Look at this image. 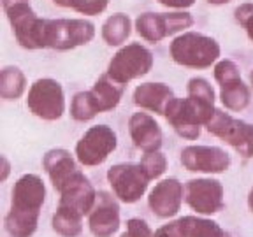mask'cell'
Returning <instances> with one entry per match:
<instances>
[{
	"instance_id": "obj_1",
	"label": "cell",
	"mask_w": 253,
	"mask_h": 237,
	"mask_svg": "<svg viewBox=\"0 0 253 237\" xmlns=\"http://www.w3.org/2000/svg\"><path fill=\"white\" fill-rule=\"evenodd\" d=\"M46 186L37 174H25L14 183L11 211L5 216V230L12 237H32L37 230Z\"/></svg>"
},
{
	"instance_id": "obj_2",
	"label": "cell",
	"mask_w": 253,
	"mask_h": 237,
	"mask_svg": "<svg viewBox=\"0 0 253 237\" xmlns=\"http://www.w3.org/2000/svg\"><path fill=\"white\" fill-rule=\"evenodd\" d=\"M170 56L178 65L188 69H208L220 58V44L199 32H183L170 42Z\"/></svg>"
},
{
	"instance_id": "obj_3",
	"label": "cell",
	"mask_w": 253,
	"mask_h": 237,
	"mask_svg": "<svg viewBox=\"0 0 253 237\" xmlns=\"http://www.w3.org/2000/svg\"><path fill=\"white\" fill-rule=\"evenodd\" d=\"M95 37V25L88 20H46L44 23V47L56 51H69L84 46Z\"/></svg>"
},
{
	"instance_id": "obj_4",
	"label": "cell",
	"mask_w": 253,
	"mask_h": 237,
	"mask_svg": "<svg viewBox=\"0 0 253 237\" xmlns=\"http://www.w3.org/2000/svg\"><path fill=\"white\" fill-rule=\"evenodd\" d=\"M16 40L25 49H44V23L27 0L4 5Z\"/></svg>"
},
{
	"instance_id": "obj_5",
	"label": "cell",
	"mask_w": 253,
	"mask_h": 237,
	"mask_svg": "<svg viewBox=\"0 0 253 237\" xmlns=\"http://www.w3.org/2000/svg\"><path fill=\"white\" fill-rule=\"evenodd\" d=\"M153 67V53L139 42L122 46L109 62L107 74L122 84L146 76Z\"/></svg>"
},
{
	"instance_id": "obj_6",
	"label": "cell",
	"mask_w": 253,
	"mask_h": 237,
	"mask_svg": "<svg viewBox=\"0 0 253 237\" xmlns=\"http://www.w3.org/2000/svg\"><path fill=\"white\" fill-rule=\"evenodd\" d=\"M194 25V16L185 11L174 12H144L135 20V30L148 42H160Z\"/></svg>"
},
{
	"instance_id": "obj_7",
	"label": "cell",
	"mask_w": 253,
	"mask_h": 237,
	"mask_svg": "<svg viewBox=\"0 0 253 237\" xmlns=\"http://www.w3.org/2000/svg\"><path fill=\"white\" fill-rule=\"evenodd\" d=\"M206 128L214 137L232 146L243 158H253V125L216 109Z\"/></svg>"
},
{
	"instance_id": "obj_8",
	"label": "cell",
	"mask_w": 253,
	"mask_h": 237,
	"mask_svg": "<svg viewBox=\"0 0 253 237\" xmlns=\"http://www.w3.org/2000/svg\"><path fill=\"white\" fill-rule=\"evenodd\" d=\"M27 107L37 118L55 121L65 113V97L58 81L51 78L37 79L28 90Z\"/></svg>"
},
{
	"instance_id": "obj_9",
	"label": "cell",
	"mask_w": 253,
	"mask_h": 237,
	"mask_svg": "<svg viewBox=\"0 0 253 237\" xmlns=\"http://www.w3.org/2000/svg\"><path fill=\"white\" fill-rule=\"evenodd\" d=\"M118 146L116 132L107 125H95L76 144V158L84 167H97L107 160Z\"/></svg>"
},
{
	"instance_id": "obj_10",
	"label": "cell",
	"mask_w": 253,
	"mask_h": 237,
	"mask_svg": "<svg viewBox=\"0 0 253 237\" xmlns=\"http://www.w3.org/2000/svg\"><path fill=\"white\" fill-rule=\"evenodd\" d=\"M107 181L115 197L125 204H134L144 195L151 179L141 163H116L107 170Z\"/></svg>"
},
{
	"instance_id": "obj_11",
	"label": "cell",
	"mask_w": 253,
	"mask_h": 237,
	"mask_svg": "<svg viewBox=\"0 0 253 237\" xmlns=\"http://www.w3.org/2000/svg\"><path fill=\"white\" fill-rule=\"evenodd\" d=\"M214 79L220 84L221 104L229 111H243L250 104V88L243 83L239 67L232 60H220L214 63Z\"/></svg>"
},
{
	"instance_id": "obj_12",
	"label": "cell",
	"mask_w": 253,
	"mask_h": 237,
	"mask_svg": "<svg viewBox=\"0 0 253 237\" xmlns=\"http://www.w3.org/2000/svg\"><path fill=\"white\" fill-rule=\"evenodd\" d=\"M185 200L201 214H214L223 209V186L218 179H190L185 186Z\"/></svg>"
},
{
	"instance_id": "obj_13",
	"label": "cell",
	"mask_w": 253,
	"mask_h": 237,
	"mask_svg": "<svg viewBox=\"0 0 253 237\" xmlns=\"http://www.w3.org/2000/svg\"><path fill=\"white\" fill-rule=\"evenodd\" d=\"M181 165L190 172L220 174L230 167V155L216 146H186L181 151Z\"/></svg>"
},
{
	"instance_id": "obj_14",
	"label": "cell",
	"mask_w": 253,
	"mask_h": 237,
	"mask_svg": "<svg viewBox=\"0 0 253 237\" xmlns=\"http://www.w3.org/2000/svg\"><path fill=\"white\" fill-rule=\"evenodd\" d=\"M88 225L95 237H111L120 229V205L113 195L97 192V200L88 218Z\"/></svg>"
},
{
	"instance_id": "obj_15",
	"label": "cell",
	"mask_w": 253,
	"mask_h": 237,
	"mask_svg": "<svg viewBox=\"0 0 253 237\" xmlns=\"http://www.w3.org/2000/svg\"><path fill=\"white\" fill-rule=\"evenodd\" d=\"M166 119L174 128V132L183 139L194 141L201 135V126L204 125L197 111L190 104L188 99H178L174 97L166 109Z\"/></svg>"
},
{
	"instance_id": "obj_16",
	"label": "cell",
	"mask_w": 253,
	"mask_h": 237,
	"mask_svg": "<svg viewBox=\"0 0 253 237\" xmlns=\"http://www.w3.org/2000/svg\"><path fill=\"white\" fill-rule=\"evenodd\" d=\"M183 202V185L176 178L162 179L148 197L150 209L158 218H170L178 213Z\"/></svg>"
},
{
	"instance_id": "obj_17",
	"label": "cell",
	"mask_w": 253,
	"mask_h": 237,
	"mask_svg": "<svg viewBox=\"0 0 253 237\" xmlns=\"http://www.w3.org/2000/svg\"><path fill=\"white\" fill-rule=\"evenodd\" d=\"M58 194H60V204L69 205V207L76 209L78 213L83 214V216L91 213L95 200H97V192H95L93 185H91L90 179L81 170L60 190Z\"/></svg>"
},
{
	"instance_id": "obj_18",
	"label": "cell",
	"mask_w": 253,
	"mask_h": 237,
	"mask_svg": "<svg viewBox=\"0 0 253 237\" xmlns=\"http://www.w3.org/2000/svg\"><path fill=\"white\" fill-rule=\"evenodd\" d=\"M128 130H130L134 146L137 150L144 151V153L158 151L160 146H162V128L155 121L153 116H150L148 113H135V115H132L130 119H128Z\"/></svg>"
},
{
	"instance_id": "obj_19",
	"label": "cell",
	"mask_w": 253,
	"mask_h": 237,
	"mask_svg": "<svg viewBox=\"0 0 253 237\" xmlns=\"http://www.w3.org/2000/svg\"><path fill=\"white\" fill-rule=\"evenodd\" d=\"M42 167L47 172V176H49V179H51L53 188L56 192H60L79 172L72 155L67 150H60V148L49 150L44 155Z\"/></svg>"
},
{
	"instance_id": "obj_20",
	"label": "cell",
	"mask_w": 253,
	"mask_h": 237,
	"mask_svg": "<svg viewBox=\"0 0 253 237\" xmlns=\"http://www.w3.org/2000/svg\"><path fill=\"white\" fill-rule=\"evenodd\" d=\"M174 99V91L164 83H144L134 90V104L155 115H166L167 106Z\"/></svg>"
},
{
	"instance_id": "obj_21",
	"label": "cell",
	"mask_w": 253,
	"mask_h": 237,
	"mask_svg": "<svg viewBox=\"0 0 253 237\" xmlns=\"http://www.w3.org/2000/svg\"><path fill=\"white\" fill-rule=\"evenodd\" d=\"M186 93L190 100V104L194 106V109L197 111V115L201 116L204 126L210 123V119L213 118V115L216 113L214 107V90L204 78H192L186 84Z\"/></svg>"
},
{
	"instance_id": "obj_22",
	"label": "cell",
	"mask_w": 253,
	"mask_h": 237,
	"mask_svg": "<svg viewBox=\"0 0 253 237\" xmlns=\"http://www.w3.org/2000/svg\"><path fill=\"white\" fill-rule=\"evenodd\" d=\"M123 90H125V84L115 81L107 72L104 76H100L95 81L93 88H91V93H93L95 100L99 104L100 113H107V111L115 109L120 104V100H122Z\"/></svg>"
},
{
	"instance_id": "obj_23",
	"label": "cell",
	"mask_w": 253,
	"mask_h": 237,
	"mask_svg": "<svg viewBox=\"0 0 253 237\" xmlns=\"http://www.w3.org/2000/svg\"><path fill=\"white\" fill-rule=\"evenodd\" d=\"M132 34V20L123 12L109 16L102 25V39L107 46H122Z\"/></svg>"
},
{
	"instance_id": "obj_24",
	"label": "cell",
	"mask_w": 253,
	"mask_h": 237,
	"mask_svg": "<svg viewBox=\"0 0 253 237\" xmlns=\"http://www.w3.org/2000/svg\"><path fill=\"white\" fill-rule=\"evenodd\" d=\"M83 214L69 205L58 204V209L53 214V229L62 237H78L83 232Z\"/></svg>"
},
{
	"instance_id": "obj_25",
	"label": "cell",
	"mask_w": 253,
	"mask_h": 237,
	"mask_svg": "<svg viewBox=\"0 0 253 237\" xmlns=\"http://www.w3.org/2000/svg\"><path fill=\"white\" fill-rule=\"evenodd\" d=\"M27 90V78L20 67L7 65L0 72V95L5 100H18Z\"/></svg>"
},
{
	"instance_id": "obj_26",
	"label": "cell",
	"mask_w": 253,
	"mask_h": 237,
	"mask_svg": "<svg viewBox=\"0 0 253 237\" xmlns=\"http://www.w3.org/2000/svg\"><path fill=\"white\" fill-rule=\"evenodd\" d=\"M183 229L186 237H230L216 221L197 216H183Z\"/></svg>"
},
{
	"instance_id": "obj_27",
	"label": "cell",
	"mask_w": 253,
	"mask_h": 237,
	"mask_svg": "<svg viewBox=\"0 0 253 237\" xmlns=\"http://www.w3.org/2000/svg\"><path fill=\"white\" fill-rule=\"evenodd\" d=\"M97 115H100L99 104L90 91H79L74 95L71 102V116L76 121H90Z\"/></svg>"
},
{
	"instance_id": "obj_28",
	"label": "cell",
	"mask_w": 253,
	"mask_h": 237,
	"mask_svg": "<svg viewBox=\"0 0 253 237\" xmlns=\"http://www.w3.org/2000/svg\"><path fill=\"white\" fill-rule=\"evenodd\" d=\"M144 169V172L148 174L150 179H158L166 172L167 169V158L160 151H151V153H144V157L139 162Z\"/></svg>"
},
{
	"instance_id": "obj_29",
	"label": "cell",
	"mask_w": 253,
	"mask_h": 237,
	"mask_svg": "<svg viewBox=\"0 0 253 237\" xmlns=\"http://www.w3.org/2000/svg\"><path fill=\"white\" fill-rule=\"evenodd\" d=\"M109 5V0H72L71 9L84 16H97L104 12Z\"/></svg>"
},
{
	"instance_id": "obj_30",
	"label": "cell",
	"mask_w": 253,
	"mask_h": 237,
	"mask_svg": "<svg viewBox=\"0 0 253 237\" xmlns=\"http://www.w3.org/2000/svg\"><path fill=\"white\" fill-rule=\"evenodd\" d=\"M237 23L245 28L248 39L253 42V4H243L236 9Z\"/></svg>"
},
{
	"instance_id": "obj_31",
	"label": "cell",
	"mask_w": 253,
	"mask_h": 237,
	"mask_svg": "<svg viewBox=\"0 0 253 237\" xmlns=\"http://www.w3.org/2000/svg\"><path fill=\"white\" fill-rule=\"evenodd\" d=\"M126 234L128 237H153L155 234L151 232L150 225L141 218H130L126 221Z\"/></svg>"
},
{
	"instance_id": "obj_32",
	"label": "cell",
	"mask_w": 253,
	"mask_h": 237,
	"mask_svg": "<svg viewBox=\"0 0 253 237\" xmlns=\"http://www.w3.org/2000/svg\"><path fill=\"white\" fill-rule=\"evenodd\" d=\"M153 237H186L181 218L170 221V223H167V225H164V227H160V229L155 232Z\"/></svg>"
},
{
	"instance_id": "obj_33",
	"label": "cell",
	"mask_w": 253,
	"mask_h": 237,
	"mask_svg": "<svg viewBox=\"0 0 253 237\" xmlns=\"http://www.w3.org/2000/svg\"><path fill=\"white\" fill-rule=\"evenodd\" d=\"M158 4L166 5L169 9H178V11H183V9H188L197 2V0H157Z\"/></svg>"
},
{
	"instance_id": "obj_34",
	"label": "cell",
	"mask_w": 253,
	"mask_h": 237,
	"mask_svg": "<svg viewBox=\"0 0 253 237\" xmlns=\"http://www.w3.org/2000/svg\"><path fill=\"white\" fill-rule=\"evenodd\" d=\"M56 5H62V7H71V2L72 0H53Z\"/></svg>"
},
{
	"instance_id": "obj_35",
	"label": "cell",
	"mask_w": 253,
	"mask_h": 237,
	"mask_svg": "<svg viewBox=\"0 0 253 237\" xmlns=\"http://www.w3.org/2000/svg\"><path fill=\"white\" fill-rule=\"evenodd\" d=\"M210 4L213 5H223V4H229V2H232V0H208Z\"/></svg>"
},
{
	"instance_id": "obj_36",
	"label": "cell",
	"mask_w": 253,
	"mask_h": 237,
	"mask_svg": "<svg viewBox=\"0 0 253 237\" xmlns=\"http://www.w3.org/2000/svg\"><path fill=\"white\" fill-rule=\"evenodd\" d=\"M2 163H4V176H2V179H5L7 178V174H9V163H7L5 158H2Z\"/></svg>"
},
{
	"instance_id": "obj_37",
	"label": "cell",
	"mask_w": 253,
	"mask_h": 237,
	"mask_svg": "<svg viewBox=\"0 0 253 237\" xmlns=\"http://www.w3.org/2000/svg\"><path fill=\"white\" fill-rule=\"evenodd\" d=\"M248 207H250V211L253 213V188L250 190V194H248Z\"/></svg>"
},
{
	"instance_id": "obj_38",
	"label": "cell",
	"mask_w": 253,
	"mask_h": 237,
	"mask_svg": "<svg viewBox=\"0 0 253 237\" xmlns=\"http://www.w3.org/2000/svg\"><path fill=\"white\" fill-rule=\"evenodd\" d=\"M12 2H21V0H2V5H7V4H12Z\"/></svg>"
},
{
	"instance_id": "obj_39",
	"label": "cell",
	"mask_w": 253,
	"mask_h": 237,
	"mask_svg": "<svg viewBox=\"0 0 253 237\" xmlns=\"http://www.w3.org/2000/svg\"><path fill=\"white\" fill-rule=\"evenodd\" d=\"M250 81H252V86H253V71L250 72Z\"/></svg>"
},
{
	"instance_id": "obj_40",
	"label": "cell",
	"mask_w": 253,
	"mask_h": 237,
	"mask_svg": "<svg viewBox=\"0 0 253 237\" xmlns=\"http://www.w3.org/2000/svg\"><path fill=\"white\" fill-rule=\"evenodd\" d=\"M122 237H128V234H126V232H125V234H123V236H122Z\"/></svg>"
}]
</instances>
